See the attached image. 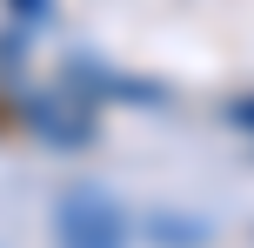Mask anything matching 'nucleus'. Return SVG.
Here are the masks:
<instances>
[{"mask_svg":"<svg viewBox=\"0 0 254 248\" xmlns=\"http://www.w3.org/2000/svg\"><path fill=\"white\" fill-rule=\"evenodd\" d=\"M20 114H27V134H40L47 148H87L94 141V101L80 94V81L47 87V94H27Z\"/></svg>","mask_w":254,"mask_h":248,"instance_id":"nucleus-1","label":"nucleus"},{"mask_svg":"<svg viewBox=\"0 0 254 248\" xmlns=\"http://www.w3.org/2000/svg\"><path fill=\"white\" fill-rule=\"evenodd\" d=\"M54 228H61V248H127V215L101 188H67Z\"/></svg>","mask_w":254,"mask_h":248,"instance_id":"nucleus-2","label":"nucleus"},{"mask_svg":"<svg viewBox=\"0 0 254 248\" xmlns=\"http://www.w3.org/2000/svg\"><path fill=\"white\" fill-rule=\"evenodd\" d=\"M0 94L27 101V74H20V40H0Z\"/></svg>","mask_w":254,"mask_h":248,"instance_id":"nucleus-3","label":"nucleus"},{"mask_svg":"<svg viewBox=\"0 0 254 248\" xmlns=\"http://www.w3.org/2000/svg\"><path fill=\"white\" fill-rule=\"evenodd\" d=\"M234 128H248V134H254V94H248V101H234Z\"/></svg>","mask_w":254,"mask_h":248,"instance_id":"nucleus-4","label":"nucleus"}]
</instances>
